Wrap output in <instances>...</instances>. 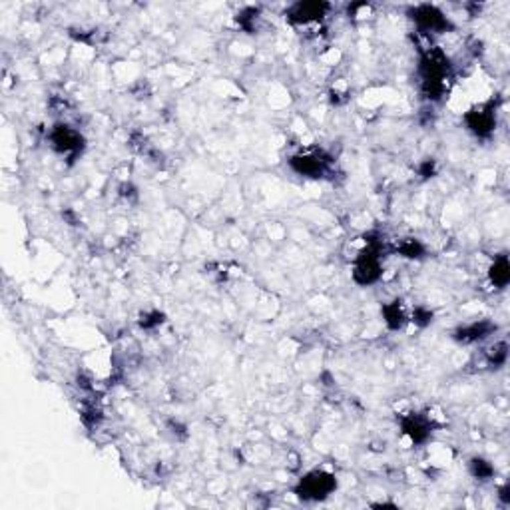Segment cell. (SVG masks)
I'll use <instances>...</instances> for the list:
<instances>
[{"label":"cell","mask_w":510,"mask_h":510,"mask_svg":"<svg viewBox=\"0 0 510 510\" xmlns=\"http://www.w3.org/2000/svg\"><path fill=\"white\" fill-rule=\"evenodd\" d=\"M449 76V60L441 50H429L420 60V80L427 98H441L447 86Z\"/></svg>","instance_id":"cell-1"},{"label":"cell","mask_w":510,"mask_h":510,"mask_svg":"<svg viewBox=\"0 0 510 510\" xmlns=\"http://www.w3.org/2000/svg\"><path fill=\"white\" fill-rule=\"evenodd\" d=\"M337 488V479L335 475L325 472V470H313L305 475L301 482L297 484L295 493L303 500H323Z\"/></svg>","instance_id":"cell-2"},{"label":"cell","mask_w":510,"mask_h":510,"mask_svg":"<svg viewBox=\"0 0 510 510\" xmlns=\"http://www.w3.org/2000/svg\"><path fill=\"white\" fill-rule=\"evenodd\" d=\"M50 142H52V148L58 154H66L70 158H76L84 148V138L80 135V132H76L74 128H70L66 124H58L52 128Z\"/></svg>","instance_id":"cell-3"},{"label":"cell","mask_w":510,"mask_h":510,"mask_svg":"<svg viewBox=\"0 0 510 510\" xmlns=\"http://www.w3.org/2000/svg\"><path fill=\"white\" fill-rule=\"evenodd\" d=\"M411 18L415 20L420 32H445L450 28L449 18L431 4H419L411 8Z\"/></svg>","instance_id":"cell-4"},{"label":"cell","mask_w":510,"mask_h":510,"mask_svg":"<svg viewBox=\"0 0 510 510\" xmlns=\"http://www.w3.org/2000/svg\"><path fill=\"white\" fill-rule=\"evenodd\" d=\"M327 10H329V4H325V2H297L287 10V18L293 24L307 26V24L319 22Z\"/></svg>","instance_id":"cell-5"},{"label":"cell","mask_w":510,"mask_h":510,"mask_svg":"<svg viewBox=\"0 0 510 510\" xmlns=\"http://www.w3.org/2000/svg\"><path fill=\"white\" fill-rule=\"evenodd\" d=\"M291 167L307 178H321L327 172V160H323L319 154H299L289 160Z\"/></svg>","instance_id":"cell-6"},{"label":"cell","mask_w":510,"mask_h":510,"mask_svg":"<svg viewBox=\"0 0 510 510\" xmlns=\"http://www.w3.org/2000/svg\"><path fill=\"white\" fill-rule=\"evenodd\" d=\"M466 126L477 135H488L495 128V112L493 108H479L466 114Z\"/></svg>","instance_id":"cell-7"},{"label":"cell","mask_w":510,"mask_h":510,"mask_svg":"<svg viewBox=\"0 0 510 510\" xmlns=\"http://www.w3.org/2000/svg\"><path fill=\"white\" fill-rule=\"evenodd\" d=\"M403 433H405L415 445H419V443H425L429 435H431V422L425 419V417H420V415H409L403 419Z\"/></svg>","instance_id":"cell-8"},{"label":"cell","mask_w":510,"mask_h":510,"mask_svg":"<svg viewBox=\"0 0 510 510\" xmlns=\"http://www.w3.org/2000/svg\"><path fill=\"white\" fill-rule=\"evenodd\" d=\"M493 329L495 327L491 323L480 321V323H472V325H466V327H461L459 331H454V339L461 341V343H475V341L484 339Z\"/></svg>","instance_id":"cell-9"},{"label":"cell","mask_w":510,"mask_h":510,"mask_svg":"<svg viewBox=\"0 0 510 510\" xmlns=\"http://www.w3.org/2000/svg\"><path fill=\"white\" fill-rule=\"evenodd\" d=\"M383 315H385V321L389 325L390 329H401L406 323V313L405 307L401 301H393V303H387L383 307Z\"/></svg>","instance_id":"cell-10"},{"label":"cell","mask_w":510,"mask_h":510,"mask_svg":"<svg viewBox=\"0 0 510 510\" xmlns=\"http://www.w3.org/2000/svg\"><path fill=\"white\" fill-rule=\"evenodd\" d=\"M510 279V270H509V261L507 257H498L495 261V265L491 268V281L495 283L496 287H507Z\"/></svg>","instance_id":"cell-11"},{"label":"cell","mask_w":510,"mask_h":510,"mask_svg":"<svg viewBox=\"0 0 510 510\" xmlns=\"http://www.w3.org/2000/svg\"><path fill=\"white\" fill-rule=\"evenodd\" d=\"M397 249H399V254L405 255L409 259H419V257H422V254H425V247H422L417 240H413V238L401 241Z\"/></svg>","instance_id":"cell-12"},{"label":"cell","mask_w":510,"mask_h":510,"mask_svg":"<svg viewBox=\"0 0 510 510\" xmlns=\"http://www.w3.org/2000/svg\"><path fill=\"white\" fill-rule=\"evenodd\" d=\"M470 472L477 477V479H491L495 468L491 463H486L484 459H472L470 461Z\"/></svg>","instance_id":"cell-13"},{"label":"cell","mask_w":510,"mask_h":510,"mask_svg":"<svg viewBox=\"0 0 510 510\" xmlns=\"http://www.w3.org/2000/svg\"><path fill=\"white\" fill-rule=\"evenodd\" d=\"M413 321L420 325V327H425V325H429L431 321H433V311H429V309H425V307H419L415 313H413Z\"/></svg>","instance_id":"cell-14"},{"label":"cell","mask_w":510,"mask_h":510,"mask_svg":"<svg viewBox=\"0 0 510 510\" xmlns=\"http://www.w3.org/2000/svg\"><path fill=\"white\" fill-rule=\"evenodd\" d=\"M164 321V315L162 313H158V311H154L150 315H146L142 319V327H151V325H160Z\"/></svg>","instance_id":"cell-15"},{"label":"cell","mask_w":510,"mask_h":510,"mask_svg":"<svg viewBox=\"0 0 510 510\" xmlns=\"http://www.w3.org/2000/svg\"><path fill=\"white\" fill-rule=\"evenodd\" d=\"M500 498H502L504 502H509V488H507V486H504V488L500 491Z\"/></svg>","instance_id":"cell-16"}]
</instances>
